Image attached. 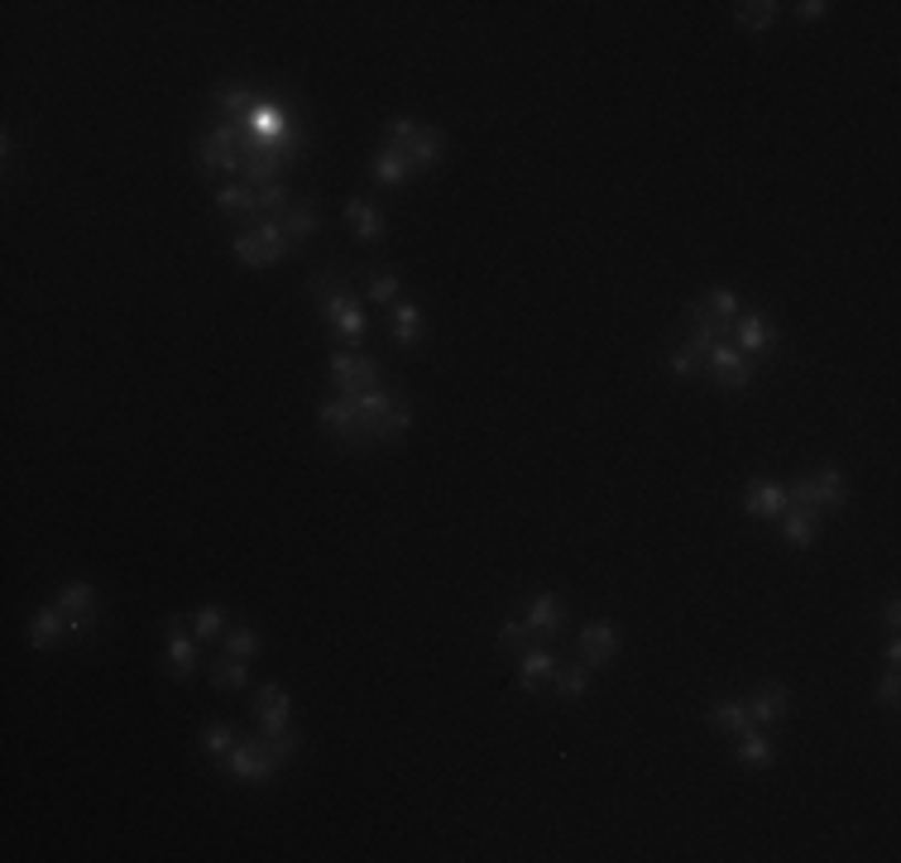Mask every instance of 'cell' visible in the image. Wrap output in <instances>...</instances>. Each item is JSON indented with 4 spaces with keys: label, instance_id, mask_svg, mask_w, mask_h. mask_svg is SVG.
<instances>
[{
    "label": "cell",
    "instance_id": "9",
    "mask_svg": "<svg viewBox=\"0 0 901 863\" xmlns=\"http://www.w3.org/2000/svg\"><path fill=\"white\" fill-rule=\"evenodd\" d=\"M734 345L748 360H767L777 351V322L767 312H738L734 316Z\"/></svg>",
    "mask_w": 901,
    "mask_h": 863
},
{
    "label": "cell",
    "instance_id": "3",
    "mask_svg": "<svg viewBox=\"0 0 901 863\" xmlns=\"http://www.w3.org/2000/svg\"><path fill=\"white\" fill-rule=\"evenodd\" d=\"M384 139L398 144V149L413 158L417 173H432V168L442 164V154H446V135H442V129L423 125V121H408V115H394V121L384 125Z\"/></svg>",
    "mask_w": 901,
    "mask_h": 863
},
{
    "label": "cell",
    "instance_id": "37",
    "mask_svg": "<svg viewBox=\"0 0 901 863\" xmlns=\"http://www.w3.org/2000/svg\"><path fill=\"white\" fill-rule=\"evenodd\" d=\"M873 696H878V705H888V710H892L897 696H901V676H897V667H888V676H882V682L873 686Z\"/></svg>",
    "mask_w": 901,
    "mask_h": 863
},
{
    "label": "cell",
    "instance_id": "14",
    "mask_svg": "<svg viewBox=\"0 0 901 863\" xmlns=\"http://www.w3.org/2000/svg\"><path fill=\"white\" fill-rule=\"evenodd\" d=\"M557 667H561V662H557V653H551L547 643L518 647V686L528 690V696H532V690H542L551 676H557Z\"/></svg>",
    "mask_w": 901,
    "mask_h": 863
},
{
    "label": "cell",
    "instance_id": "1",
    "mask_svg": "<svg viewBox=\"0 0 901 863\" xmlns=\"http://www.w3.org/2000/svg\"><path fill=\"white\" fill-rule=\"evenodd\" d=\"M308 288H312L317 308H322V316H327L331 336H341L345 345H360V341L370 336V316H365V308H360V302L341 288V273H336V269L312 273Z\"/></svg>",
    "mask_w": 901,
    "mask_h": 863
},
{
    "label": "cell",
    "instance_id": "24",
    "mask_svg": "<svg viewBox=\"0 0 901 863\" xmlns=\"http://www.w3.org/2000/svg\"><path fill=\"white\" fill-rule=\"evenodd\" d=\"M734 753H738V762H744V768H753V772H767V768H773V739H767V734L758 729V725H753V729H744V734H734Z\"/></svg>",
    "mask_w": 901,
    "mask_h": 863
},
{
    "label": "cell",
    "instance_id": "19",
    "mask_svg": "<svg viewBox=\"0 0 901 863\" xmlns=\"http://www.w3.org/2000/svg\"><path fill=\"white\" fill-rule=\"evenodd\" d=\"M370 178L374 183H384V187H403L408 178H417V168H413V158L398 149V144H380V149L370 154Z\"/></svg>",
    "mask_w": 901,
    "mask_h": 863
},
{
    "label": "cell",
    "instance_id": "5",
    "mask_svg": "<svg viewBox=\"0 0 901 863\" xmlns=\"http://www.w3.org/2000/svg\"><path fill=\"white\" fill-rule=\"evenodd\" d=\"M230 254H236L245 269H269V264H279V259L293 254V245L283 240L279 221H255L230 240Z\"/></svg>",
    "mask_w": 901,
    "mask_h": 863
},
{
    "label": "cell",
    "instance_id": "32",
    "mask_svg": "<svg viewBox=\"0 0 901 863\" xmlns=\"http://www.w3.org/2000/svg\"><path fill=\"white\" fill-rule=\"evenodd\" d=\"M365 279H370V298H374V308H394V302H398V288H403L398 273H394V269H370Z\"/></svg>",
    "mask_w": 901,
    "mask_h": 863
},
{
    "label": "cell",
    "instance_id": "7",
    "mask_svg": "<svg viewBox=\"0 0 901 863\" xmlns=\"http://www.w3.org/2000/svg\"><path fill=\"white\" fill-rule=\"evenodd\" d=\"M701 374L715 388H729V394H738V388H748L753 384V360L738 351V345H729V341H715L705 351V360H701Z\"/></svg>",
    "mask_w": 901,
    "mask_h": 863
},
{
    "label": "cell",
    "instance_id": "6",
    "mask_svg": "<svg viewBox=\"0 0 901 863\" xmlns=\"http://www.w3.org/2000/svg\"><path fill=\"white\" fill-rule=\"evenodd\" d=\"M327 370H331V384H336L341 398H360V394H370V388H384V365L370 355H360V351H341L336 345L327 360Z\"/></svg>",
    "mask_w": 901,
    "mask_h": 863
},
{
    "label": "cell",
    "instance_id": "23",
    "mask_svg": "<svg viewBox=\"0 0 901 863\" xmlns=\"http://www.w3.org/2000/svg\"><path fill=\"white\" fill-rule=\"evenodd\" d=\"M345 221H351V230H355V240H365V245H380L384 240V211L374 207V201H365V197H351L345 201Z\"/></svg>",
    "mask_w": 901,
    "mask_h": 863
},
{
    "label": "cell",
    "instance_id": "39",
    "mask_svg": "<svg viewBox=\"0 0 901 863\" xmlns=\"http://www.w3.org/2000/svg\"><path fill=\"white\" fill-rule=\"evenodd\" d=\"M897 624H901V600L892 595L888 604H882V628H888V633H897Z\"/></svg>",
    "mask_w": 901,
    "mask_h": 863
},
{
    "label": "cell",
    "instance_id": "15",
    "mask_svg": "<svg viewBox=\"0 0 901 863\" xmlns=\"http://www.w3.org/2000/svg\"><path fill=\"white\" fill-rule=\"evenodd\" d=\"M58 610L68 614L72 633L92 628L96 624V590H92V581H68L63 590H58Z\"/></svg>",
    "mask_w": 901,
    "mask_h": 863
},
{
    "label": "cell",
    "instance_id": "27",
    "mask_svg": "<svg viewBox=\"0 0 901 863\" xmlns=\"http://www.w3.org/2000/svg\"><path fill=\"white\" fill-rule=\"evenodd\" d=\"M705 719H710L715 729H724V734H744V729H753L744 696H724V700H715V705L705 710Z\"/></svg>",
    "mask_w": 901,
    "mask_h": 863
},
{
    "label": "cell",
    "instance_id": "25",
    "mask_svg": "<svg viewBox=\"0 0 901 863\" xmlns=\"http://www.w3.org/2000/svg\"><path fill=\"white\" fill-rule=\"evenodd\" d=\"M781 523V538H787V547H796V552H810L820 538V513H806V509H787L777 518Z\"/></svg>",
    "mask_w": 901,
    "mask_h": 863
},
{
    "label": "cell",
    "instance_id": "4",
    "mask_svg": "<svg viewBox=\"0 0 901 863\" xmlns=\"http://www.w3.org/2000/svg\"><path fill=\"white\" fill-rule=\"evenodd\" d=\"M791 495V509H806V513H839L849 503V485H845V470L839 466H820L816 475H806V480L787 485Z\"/></svg>",
    "mask_w": 901,
    "mask_h": 863
},
{
    "label": "cell",
    "instance_id": "33",
    "mask_svg": "<svg viewBox=\"0 0 901 863\" xmlns=\"http://www.w3.org/2000/svg\"><path fill=\"white\" fill-rule=\"evenodd\" d=\"M226 653L230 657H240V662H250L259 647H265V638H259V628H226Z\"/></svg>",
    "mask_w": 901,
    "mask_h": 863
},
{
    "label": "cell",
    "instance_id": "13",
    "mask_svg": "<svg viewBox=\"0 0 901 863\" xmlns=\"http://www.w3.org/2000/svg\"><path fill=\"white\" fill-rule=\"evenodd\" d=\"M744 705H748V719L753 725H777V719H787L791 715V686H781V682H763V686H753L748 696H744Z\"/></svg>",
    "mask_w": 901,
    "mask_h": 863
},
{
    "label": "cell",
    "instance_id": "36",
    "mask_svg": "<svg viewBox=\"0 0 901 863\" xmlns=\"http://www.w3.org/2000/svg\"><path fill=\"white\" fill-rule=\"evenodd\" d=\"M528 643H532L528 624H522L518 614H508L504 624H499V647H508V653H518V647H528Z\"/></svg>",
    "mask_w": 901,
    "mask_h": 863
},
{
    "label": "cell",
    "instance_id": "21",
    "mask_svg": "<svg viewBox=\"0 0 901 863\" xmlns=\"http://www.w3.org/2000/svg\"><path fill=\"white\" fill-rule=\"evenodd\" d=\"M279 230H283V240L293 245V250H298L302 240H312L317 230H322V211H317V201H312V197H298L293 207L279 216Z\"/></svg>",
    "mask_w": 901,
    "mask_h": 863
},
{
    "label": "cell",
    "instance_id": "29",
    "mask_svg": "<svg viewBox=\"0 0 901 863\" xmlns=\"http://www.w3.org/2000/svg\"><path fill=\"white\" fill-rule=\"evenodd\" d=\"M197 633V643H216V638H226V624H230V614L221 610V604H201V610L187 618Z\"/></svg>",
    "mask_w": 901,
    "mask_h": 863
},
{
    "label": "cell",
    "instance_id": "31",
    "mask_svg": "<svg viewBox=\"0 0 901 863\" xmlns=\"http://www.w3.org/2000/svg\"><path fill=\"white\" fill-rule=\"evenodd\" d=\"M230 748H236V725H230V719H211V725L201 729V753H207V758H226Z\"/></svg>",
    "mask_w": 901,
    "mask_h": 863
},
{
    "label": "cell",
    "instance_id": "8",
    "mask_svg": "<svg viewBox=\"0 0 901 863\" xmlns=\"http://www.w3.org/2000/svg\"><path fill=\"white\" fill-rule=\"evenodd\" d=\"M226 772L245 787H265V782H273V772H279V758L269 753L265 739H236V748L226 753Z\"/></svg>",
    "mask_w": 901,
    "mask_h": 863
},
{
    "label": "cell",
    "instance_id": "16",
    "mask_svg": "<svg viewBox=\"0 0 901 863\" xmlns=\"http://www.w3.org/2000/svg\"><path fill=\"white\" fill-rule=\"evenodd\" d=\"M29 647H39V653H49V647H58L72 633V624H68V614L58 610V600L53 604H39L34 614H29Z\"/></svg>",
    "mask_w": 901,
    "mask_h": 863
},
{
    "label": "cell",
    "instance_id": "17",
    "mask_svg": "<svg viewBox=\"0 0 901 863\" xmlns=\"http://www.w3.org/2000/svg\"><path fill=\"white\" fill-rule=\"evenodd\" d=\"M317 423H322L327 437H336L345 446H360V417H355V398H327L317 408Z\"/></svg>",
    "mask_w": 901,
    "mask_h": 863
},
{
    "label": "cell",
    "instance_id": "38",
    "mask_svg": "<svg viewBox=\"0 0 901 863\" xmlns=\"http://www.w3.org/2000/svg\"><path fill=\"white\" fill-rule=\"evenodd\" d=\"M825 10H830L825 0H801V6H796V20H825Z\"/></svg>",
    "mask_w": 901,
    "mask_h": 863
},
{
    "label": "cell",
    "instance_id": "30",
    "mask_svg": "<svg viewBox=\"0 0 901 863\" xmlns=\"http://www.w3.org/2000/svg\"><path fill=\"white\" fill-rule=\"evenodd\" d=\"M551 690H557L561 700H586L590 667H586V662H576V667H557V676H551Z\"/></svg>",
    "mask_w": 901,
    "mask_h": 863
},
{
    "label": "cell",
    "instance_id": "26",
    "mask_svg": "<svg viewBox=\"0 0 901 863\" xmlns=\"http://www.w3.org/2000/svg\"><path fill=\"white\" fill-rule=\"evenodd\" d=\"M207 676H211V686H216V690H226V696H240V690L250 686V662H240V657L221 653V657H211V662H207Z\"/></svg>",
    "mask_w": 901,
    "mask_h": 863
},
{
    "label": "cell",
    "instance_id": "35",
    "mask_svg": "<svg viewBox=\"0 0 901 863\" xmlns=\"http://www.w3.org/2000/svg\"><path fill=\"white\" fill-rule=\"evenodd\" d=\"M701 302L710 308V316H719L724 326H734V316L744 312V308H738V293H729V288H710V293H705Z\"/></svg>",
    "mask_w": 901,
    "mask_h": 863
},
{
    "label": "cell",
    "instance_id": "20",
    "mask_svg": "<svg viewBox=\"0 0 901 863\" xmlns=\"http://www.w3.org/2000/svg\"><path fill=\"white\" fill-rule=\"evenodd\" d=\"M791 509V495H787V485H777V480H753L744 489V513L748 518H781Z\"/></svg>",
    "mask_w": 901,
    "mask_h": 863
},
{
    "label": "cell",
    "instance_id": "10",
    "mask_svg": "<svg viewBox=\"0 0 901 863\" xmlns=\"http://www.w3.org/2000/svg\"><path fill=\"white\" fill-rule=\"evenodd\" d=\"M250 710H255V725H259V734H265V739L293 729V725H288V715H293V700H288V690H283L279 682H259Z\"/></svg>",
    "mask_w": 901,
    "mask_h": 863
},
{
    "label": "cell",
    "instance_id": "12",
    "mask_svg": "<svg viewBox=\"0 0 901 863\" xmlns=\"http://www.w3.org/2000/svg\"><path fill=\"white\" fill-rule=\"evenodd\" d=\"M187 618L178 614H168L164 618V633H168V662H164V672L173 676V682H187V676L197 672V633H183Z\"/></svg>",
    "mask_w": 901,
    "mask_h": 863
},
{
    "label": "cell",
    "instance_id": "22",
    "mask_svg": "<svg viewBox=\"0 0 901 863\" xmlns=\"http://www.w3.org/2000/svg\"><path fill=\"white\" fill-rule=\"evenodd\" d=\"M389 331H394V345H403V351L423 345V331H427L423 308H417V302H394V308H389Z\"/></svg>",
    "mask_w": 901,
    "mask_h": 863
},
{
    "label": "cell",
    "instance_id": "18",
    "mask_svg": "<svg viewBox=\"0 0 901 863\" xmlns=\"http://www.w3.org/2000/svg\"><path fill=\"white\" fill-rule=\"evenodd\" d=\"M522 624H528V633L532 638H542V643H551L561 633V624H566V600L561 595H551V590H542L532 604H528V614H522Z\"/></svg>",
    "mask_w": 901,
    "mask_h": 863
},
{
    "label": "cell",
    "instance_id": "34",
    "mask_svg": "<svg viewBox=\"0 0 901 863\" xmlns=\"http://www.w3.org/2000/svg\"><path fill=\"white\" fill-rule=\"evenodd\" d=\"M666 370L681 374V379H695V374H701V351H695L691 341L672 345V351H666Z\"/></svg>",
    "mask_w": 901,
    "mask_h": 863
},
{
    "label": "cell",
    "instance_id": "11",
    "mask_svg": "<svg viewBox=\"0 0 901 863\" xmlns=\"http://www.w3.org/2000/svg\"><path fill=\"white\" fill-rule=\"evenodd\" d=\"M576 657L586 662V667H609V662L619 657V628L609 624V618H594V624H586L576 633Z\"/></svg>",
    "mask_w": 901,
    "mask_h": 863
},
{
    "label": "cell",
    "instance_id": "28",
    "mask_svg": "<svg viewBox=\"0 0 901 863\" xmlns=\"http://www.w3.org/2000/svg\"><path fill=\"white\" fill-rule=\"evenodd\" d=\"M734 10V24L738 29H748V34H763V29H773V20H777V0H738V6H729Z\"/></svg>",
    "mask_w": 901,
    "mask_h": 863
},
{
    "label": "cell",
    "instance_id": "40",
    "mask_svg": "<svg viewBox=\"0 0 901 863\" xmlns=\"http://www.w3.org/2000/svg\"><path fill=\"white\" fill-rule=\"evenodd\" d=\"M882 657H888V667H897V662H901V643L892 638V643H888V653H882Z\"/></svg>",
    "mask_w": 901,
    "mask_h": 863
},
{
    "label": "cell",
    "instance_id": "2",
    "mask_svg": "<svg viewBox=\"0 0 901 863\" xmlns=\"http://www.w3.org/2000/svg\"><path fill=\"white\" fill-rule=\"evenodd\" d=\"M355 417H360V441H398L403 432L413 427V408L398 394H389V388L360 394Z\"/></svg>",
    "mask_w": 901,
    "mask_h": 863
}]
</instances>
